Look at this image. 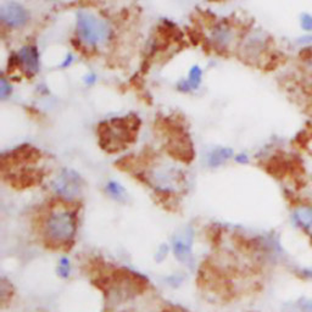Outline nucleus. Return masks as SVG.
<instances>
[{
	"instance_id": "5701e85b",
	"label": "nucleus",
	"mask_w": 312,
	"mask_h": 312,
	"mask_svg": "<svg viewBox=\"0 0 312 312\" xmlns=\"http://www.w3.org/2000/svg\"><path fill=\"white\" fill-rule=\"evenodd\" d=\"M86 82H87L88 84H92V83H94V82H95V76H93V75L88 76V77H87V80H86Z\"/></svg>"
},
{
	"instance_id": "dca6fc26",
	"label": "nucleus",
	"mask_w": 312,
	"mask_h": 312,
	"mask_svg": "<svg viewBox=\"0 0 312 312\" xmlns=\"http://www.w3.org/2000/svg\"><path fill=\"white\" fill-rule=\"evenodd\" d=\"M302 61H304V67L306 72H307V75L312 77V48H307L306 55L304 59H302Z\"/></svg>"
},
{
	"instance_id": "f257e3e1",
	"label": "nucleus",
	"mask_w": 312,
	"mask_h": 312,
	"mask_svg": "<svg viewBox=\"0 0 312 312\" xmlns=\"http://www.w3.org/2000/svg\"><path fill=\"white\" fill-rule=\"evenodd\" d=\"M76 33L81 43L90 49L105 47L111 38L110 25L89 10H80L76 15Z\"/></svg>"
},
{
	"instance_id": "9d476101",
	"label": "nucleus",
	"mask_w": 312,
	"mask_h": 312,
	"mask_svg": "<svg viewBox=\"0 0 312 312\" xmlns=\"http://www.w3.org/2000/svg\"><path fill=\"white\" fill-rule=\"evenodd\" d=\"M293 221L300 229L310 233L312 231V206L298 205L292 214Z\"/></svg>"
},
{
	"instance_id": "2eb2a0df",
	"label": "nucleus",
	"mask_w": 312,
	"mask_h": 312,
	"mask_svg": "<svg viewBox=\"0 0 312 312\" xmlns=\"http://www.w3.org/2000/svg\"><path fill=\"white\" fill-rule=\"evenodd\" d=\"M13 93V87H11L10 82H8L7 77L2 76V80H0V98L2 100H7L9 96Z\"/></svg>"
},
{
	"instance_id": "f03ea898",
	"label": "nucleus",
	"mask_w": 312,
	"mask_h": 312,
	"mask_svg": "<svg viewBox=\"0 0 312 312\" xmlns=\"http://www.w3.org/2000/svg\"><path fill=\"white\" fill-rule=\"evenodd\" d=\"M77 229L76 215L63 206H56L45 219L43 233L47 243L61 247L71 243Z\"/></svg>"
},
{
	"instance_id": "f3484780",
	"label": "nucleus",
	"mask_w": 312,
	"mask_h": 312,
	"mask_svg": "<svg viewBox=\"0 0 312 312\" xmlns=\"http://www.w3.org/2000/svg\"><path fill=\"white\" fill-rule=\"evenodd\" d=\"M300 25H301L304 31L312 32V15L302 14L301 19H300Z\"/></svg>"
},
{
	"instance_id": "4be33fe9",
	"label": "nucleus",
	"mask_w": 312,
	"mask_h": 312,
	"mask_svg": "<svg viewBox=\"0 0 312 312\" xmlns=\"http://www.w3.org/2000/svg\"><path fill=\"white\" fill-rule=\"evenodd\" d=\"M71 62H72V55H71V54H68V55H67V56H66L65 61H63V62H62L61 67H67V66H70V65H71Z\"/></svg>"
},
{
	"instance_id": "ddd939ff",
	"label": "nucleus",
	"mask_w": 312,
	"mask_h": 312,
	"mask_svg": "<svg viewBox=\"0 0 312 312\" xmlns=\"http://www.w3.org/2000/svg\"><path fill=\"white\" fill-rule=\"evenodd\" d=\"M202 80V70L200 68L199 65L192 66V68L189 70V75H188V83H189L190 88L193 89H198L200 84H201Z\"/></svg>"
},
{
	"instance_id": "0eeeda50",
	"label": "nucleus",
	"mask_w": 312,
	"mask_h": 312,
	"mask_svg": "<svg viewBox=\"0 0 312 312\" xmlns=\"http://www.w3.org/2000/svg\"><path fill=\"white\" fill-rule=\"evenodd\" d=\"M0 20L9 29H21L28 23L29 14L27 9L19 3L9 2L2 7Z\"/></svg>"
},
{
	"instance_id": "b1692460",
	"label": "nucleus",
	"mask_w": 312,
	"mask_h": 312,
	"mask_svg": "<svg viewBox=\"0 0 312 312\" xmlns=\"http://www.w3.org/2000/svg\"><path fill=\"white\" fill-rule=\"evenodd\" d=\"M311 244H312V233H311Z\"/></svg>"
},
{
	"instance_id": "39448f33",
	"label": "nucleus",
	"mask_w": 312,
	"mask_h": 312,
	"mask_svg": "<svg viewBox=\"0 0 312 312\" xmlns=\"http://www.w3.org/2000/svg\"><path fill=\"white\" fill-rule=\"evenodd\" d=\"M83 181L72 169L65 168L53 182V189L57 195L66 200H74L81 195Z\"/></svg>"
},
{
	"instance_id": "412c9836",
	"label": "nucleus",
	"mask_w": 312,
	"mask_h": 312,
	"mask_svg": "<svg viewBox=\"0 0 312 312\" xmlns=\"http://www.w3.org/2000/svg\"><path fill=\"white\" fill-rule=\"evenodd\" d=\"M235 161L238 163H248L249 162V159H248V156L245 155V154H240V155L235 156Z\"/></svg>"
},
{
	"instance_id": "a211bd4d",
	"label": "nucleus",
	"mask_w": 312,
	"mask_h": 312,
	"mask_svg": "<svg viewBox=\"0 0 312 312\" xmlns=\"http://www.w3.org/2000/svg\"><path fill=\"white\" fill-rule=\"evenodd\" d=\"M59 272L62 277H67L70 274V260L68 259H62L60 261V267Z\"/></svg>"
},
{
	"instance_id": "423d86ee",
	"label": "nucleus",
	"mask_w": 312,
	"mask_h": 312,
	"mask_svg": "<svg viewBox=\"0 0 312 312\" xmlns=\"http://www.w3.org/2000/svg\"><path fill=\"white\" fill-rule=\"evenodd\" d=\"M268 50V38L261 31H253L243 39L240 45V54L243 59L250 62L262 60Z\"/></svg>"
},
{
	"instance_id": "6e6552de",
	"label": "nucleus",
	"mask_w": 312,
	"mask_h": 312,
	"mask_svg": "<svg viewBox=\"0 0 312 312\" xmlns=\"http://www.w3.org/2000/svg\"><path fill=\"white\" fill-rule=\"evenodd\" d=\"M39 51L38 48L33 44H27L21 47L19 51L11 57L15 65L21 68V71L28 77H32L39 71L41 61H39Z\"/></svg>"
},
{
	"instance_id": "7ed1b4c3",
	"label": "nucleus",
	"mask_w": 312,
	"mask_h": 312,
	"mask_svg": "<svg viewBox=\"0 0 312 312\" xmlns=\"http://www.w3.org/2000/svg\"><path fill=\"white\" fill-rule=\"evenodd\" d=\"M100 145L108 151L125 149L133 139L134 131L126 119H115L100 126Z\"/></svg>"
},
{
	"instance_id": "9b49d317",
	"label": "nucleus",
	"mask_w": 312,
	"mask_h": 312,
	"mask_svg": "<svg viewBox=\"0 0 312 312\" xmlns=\"http://www.w3.org/2000/svg\"><path fill=\"white\" fill-rule=\"evenodd\" d=\"M192 233H184V234L177 235L174 240V251L175 255L180 261H187L188 257L192 254Z\"/></svg>"
},
{
	"instance_id": "1a4fd4ad",
	"label": "nucleus",
	"mask_w": 312,
	"mask_h": 312,
	"mask_svg": "<svg viewBox=\"0 0 312 312\" xmlns=\"http://www.w3.org/2000/svg\"><path fill=\"white\" fill-rule=\"evenodd\" d=\"M235 29L227 22H220L211 29L210 41L216 49L228 50L235 42Z\"/></svg>"
},
{
	"instance_id": "20e7f679",
	"label": "nucleus",
	"mask_w": 312,
	"mask_h": 312,
	"mask_svg": "<svg viewBox=\"0 0 312 312\" xmlns=\"http://www.w3.org/2000/svg\"><path fill=\"white\" fill-rule=\"evenodd\" d=\"M147 182L157 193H176L181 186L182 175L176 166L169 163H157L147 172Z\"/></svg>"
},
{
	"instance_id": "f8f14e48",
	"label": "nucleus",
	"mask_w": 312,
	"mask_h": 312,
	"mask_svg": "<svg viewBox=\"0 0 312 312\" xmlns=\"http://www.w3.org/2000/svg\"><path fill=\"white\" fill-rule=\"evenodd\" d=\"M233 156V150L231 148H217L209 155L207 162L211 167H219L228 161Z\"/></svg>"
},
{
	"instance_id": "aec40b11",
	"label": "nucleus",
	"mask_w": 312,
	"mask_h": 312,
	"mask_svg": "<svg viewBox=\"0 0 312 312\" xmlns=\"http://www.w3.org/2000/svg\"><path fill=\"white\" fill-rule=\"evenodd\" d=\"M300 274H301L302 280L305 281H312V268L307 267V268H302L301 272H300Z\"/></svg>"
},
{
	"instance_id": "4468645a",
	"label": "nucleus",
	"mask_w": 312,
	"mask_h": 312,
	"mask_svg": "<svg viewBox=\"0 0 312 312\" xmlns=\"http://www.w3.org/2000/svg\"><path fill=\"white\" fill-rule=\"evenodd\" d=\"M107 190H108V193L113 196V198L117 199V200L123 199L126 196L125 188L115 181L109 182V183L107 184Z\"/></svg>"
},
{
	"instance_id": "6ab92c4d",
	"label": "nucleus",
	"mask_w": 312,
	"mask_h": 312,
	"mask_svg": "<svg viewBox=\"0 0 312 312\" xmlns=\"http://www.w3.org/2000/svg\"><path fill=\"white\" fill-rule=\"evenodd\" d=\"M301 310L302 312H312V300L304 298L301 301Z\"/></svg>"
}]
</instances>
